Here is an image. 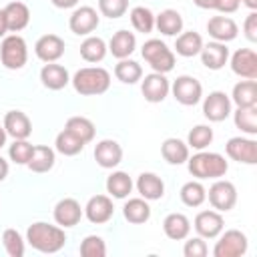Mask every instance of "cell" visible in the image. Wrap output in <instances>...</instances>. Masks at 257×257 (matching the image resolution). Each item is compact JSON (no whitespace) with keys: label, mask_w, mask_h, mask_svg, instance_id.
<instances>
[{"label":"cell","mask_w":257,"mask_h":257,"mask_svg":"<svg viewBox=\"0 0 257 257\" xmlns=\"http://www.w3.org/2000/svg\"><path fill=\"white\" fill-rule=\"evenodd\" d=\"M26 241L40 253H58L66 245V233L60 225H48L36 221L26 229Z\"/></svg>","instance_id":"1"},{"label":"cell","mask_w":257,"mask_h":257,"mask_svg":"<svg viewBox=\"0 0 257 257\" xmlns=\"http://www.w3.org/2000/svg\"><path fill=\"white\" fill-rule=\"evenodd\" d=\"M187 169H189V173L197 181H203V179H221V177L227 175L229 163L219 153L197 151L193 157L187 159Z\"/></svg>","instance_id":"2"},{"label":"cell","mask_w":257,"mask_h":257,"mask_svg":"<svg viewBox=\"0 0 257 257\" xmlns=\"http://www.w3.org/2000/svg\"><path fill=\"white\" fill-rule=\"evenodd\" d=\"M70 82L80 96H98L108 90L110 72L102 66H84L74 72Z\"/></svg>","instance_id":"3"},{"label":"cell","mask_w":257,"mask_h":257,"mask_svg":"<svg viewBox=\"0 0 257 257\" xmlns=\"http://www.w3.org/2000/svg\"><path fill=\"white\" fill-rule=\"evenodd\" d=\"M143 58L149 62V66L153 68V72H161L167 74L175 68V52L161 40V38H149L143 48H141Z\"/></svg>","instance_id":"4"},{"label":"cell","mask_w":257,"mask_h":257,"mask_svg":"<svg viewBox=\"0 0 257 257\" xmlns=\"http://www.w3.org/2000/svg\"><path fill=\"white\" fill-rule=\"evenodd\" d=\"M0 60L8 70H20L28 60V46L20 34H10L2 38Z\"/></svg>","instance_id":"5"},{"label":"cell","mask_w":257,"mask_h":257,"mask_svg":"<svg viewBox=\"0 0 257 257\" xmlns=\"http://www.w3.org/2000/svg\"><path fill=\"white\" fill-rule=\"evenodd\" d=\"M249 249V239L239 229H227L225 233H219V239L213 247L215 257H241Z\"/></svg>","instance_id":"6"},{"label":"cell","mask_w":257,"mask_h":257,"mask_svg":"<svg viewBox=\"0 0 257 257\" xmlns=\"http://www.w3.org/2000/svg\"><path fill=\"white\" fill-rule=\"evenodd\" d=\"M171 92L175 96V100L183 106H195L201 98H203V84L189 74H181L173 80L171 84Z\"/></svg>","instance_id":"7"},{"label":"cell","mask_w":257,"mask_h":257,"mask_svg":"<svg viewBox=\"0 0 257 257\" xmlns=\"http://www.w3.org/2000/svg\"><path fill=\"white\" fill-rule=\"evenodd\" d=\"M207 197H209V203H211V207H213L215 211L227 213V211H231V209L235 207V203H237V189H235V185H233L231 181H227V179H215V183L209 187Z\"/></svg>","instance_id":"8"},{"label":"cell","mask_w":257,"mask_h":257,"mask_svg":"<svg viewBox=\"0 0 257 257\" xmlns=\"http://www.w3.org/2000/svg\"><path fill=\"white\" fill-rule=\"evenodd\" d=\"M225 153L231 161H237L243 165H255L257 163V141L251 137H231L225 145Z\"/></svg>","instance_id":"9"},{"label":"cell","mask_w":257,"mask_h":257,"mask_svg":"<svg viewBox=\"0 0 257 257\" xmlns=\"http://www.w3.org/2000/svg\"><path fill=\"white\" fill-rule=\"evenodd\" d=\"M233 102L229 98V94H225L223 90H213L203 98V114L207 120L211 122H221L225 120L233 110H231Z\"/></svg>","instance_id":"10"},{"label":"cell","mask_w":257,"mask_h":257,"mask_svg":"<svg viewBox=\"0 0 257 257\" xmlns=\"http://www.w3.org/2000/svg\"><path fill=\"white\" fill-rule=\"evenodd\" d=\"M100 16L92 6H80L74 8V12L68 18V28L76 34V36H90V32H94L98 28Z\"/></svg>","instance_id":"11"},{"label":"cell","mask_w":257,"mask_h":257,"mask_svg":"<svg viewBox=\"0 0 257 257\" xmlns=\"http://www.w3.org/2000/svg\"><path fill=\"white\" fill-rule=\"evenodd\" d=\"M141 92L147 102H163L171 92V82L161 72H151L145 78H141Z\"/></svg>","instance_id":"12"},{"label":"cell","mask_w":257,"mask_h":257,"mask_svg":"<svg viewBox=\"0 0 257 257\" xmlns=\"http://www.w3.org/2000/svg\"><path fill=\"white\" fill-rule=\"evenodd\" d=\"M193 227L197 231L199 237L203 239H217L219 233L225 229V219L219 211L215 209H207V211H199L195 221H193Z\"/></svg>","instance_id":"13"},{"label":"cell","mask_w":257,"mask_h":257,"mask_svg":"<svg viewBox=\"0 0 257 257\" xmlns=\"http://www.w3.org/2000/svg\"><path fill=\"white\" fill-rule=\"evenodd\" d=\"M54 221L56 225H60L62 229H68V227H74L80 223L82 215H84V209L80 207V203L72 197H64L60 199L56 205H54Z\"/></svg>","instance_id":"14"},{"label":"cell","mask_w":257,"mask_h":257,"mask_svg":"<svg viewBox=\"0 0 257 257\" xmlns=\"http://www.w3.org/2000/svg\"><path fill=\"white\" fill-rule=\"evenodd\" d=\"M112 215H114V205L108 195H94L84 205V217L94 225L108 223Z\"/></svg>","instance_id":"15"},{"label":"cell","mask_w":257,"mask_h":257,"mask_svg":"<svg viewBox=\"0 0 257 257\" xmlns=\"http://www.w3.org/2000/svg\"><path fill=\"white\" fill-rule=\"evenodd\" d=\"M231 70L247 80H255L257 78V54L251 48H239L231 54L229 58Z\"/></svg>","instance_id":"16"},{"label":"cell","mask_w":257,"mask_h":257,"mask_svg":"<svg viewBox=\"0 0 257 257\" xmlns=\"http://www.w3.org/2000/svg\"><path fill=\"white\" fill-rule=\"evenodd\" d=\"M94 161L102 169H114L122 161V147L112 139H102L94 145Z\"/></svg>","instance_id":"17"},{"label":"cell","mask_w":257,"mask_h":257,"mask_svg":"<svg viewBox=\"0 0 257 257\" xmlns=\"http://www.w3.org/2000/svg\"><path fill=\"white\" fill-rule=\"evenodd\" d=\"M207 32H209V36H211L213 40L227 44V42H231V40L237 38L239 26H237V22H235L233 18H229V16H213V18H209V22H207Z\"/></svg>","instance_id":"18"},{"label":"cell","mask_w":257,"mask_h":257,"mask_svg":"<svg viewBox=\"0 0 257 257\" xmlns=\"http://www.w3.org/2000/svg\"><path fill=\"white\" fill-rule=\"evenodd\" d=\"M34 54L42 62H56L64 54V40L58 34H44L36 40Z\"/></svg>","instance_id":"19"},{"label":"cell","mask_w":257,"mask_h":257,"mask_svg":"<svg viewBox=\"0 0 257 257\" xmlns=\"http://www.w3.org/2000/svg\"><path fill=\"white\" fill-rule=\"evenodd\" d=\"M201 62L205 68L209 70H221L227 62H229V48L225 42H209V44H203L201 48Z\"/></svg>","instance_id":"20"},{"label":"cell","mask_w":257,"mask_h":257,"mask_svg":"<svg viewBox=\"0 0 257 257\" xmlns=\"http://www.w3.org/2000/svg\"><path fill=\"white\" fill-rule=\"evenodd\" d=\"M40 82L48 90H62L70 82V74L62 64L56 62H46L40 68Z\"/></svg>","instance_id":"21"},{"label":"cell","mask_w":257,"mask_h":257,"mask_svg":"<svg viewBox=\"0 0 257 257\" xmlns=\"http://www.w3.org/2000/svg\"><path fill=\"white\" fill-rule=\"evenodd\" d=\"M4 131L12 139H28L32 133V122L22 110H8L4 114Z\"/></svg>","instance_id":"22"},{"label":"cell","mask_w":257,"mask_h":257,"mask_svg":"<svg viewBox=\"0 0 257 257\" xmlns=\"http://www.w3.org/2000/svg\"><path fill=\"white\" fill-rule=\"evenodd\" d=\"M139 195L147 201H159L165 195V183L157 173H141L135 183Z\"/></svg>","instance_id":"23"},{"label":"cell","mask_w":257,"mask_h":257,"mask_svg":"<svg viewBox=\"0 0 257 257\" xmlns=\"http://www.w3.org/2000/svg\"><path fill=\"white\" fill-rule=\"evenodd\" d=\"M4 14H6V22H8V30L10 32H20L28 26L30 22V8L20 2V0H14V2H8L4 6Z\"/></svg>","instance_id":"24"},{"label":"cell","mask_w":257,"mask_h":257,"mask_svg":"<svg viewBox=\"0 0 257 257\" xmlns=\"http://www.w3.org/2000/svg\"><path fill=\"white\" fill-rule=\"evenodd\" d=\"M108 52L114 58H128L137 48V36L128 30H116L108 40Z\"/></svg>","instance_id":"25"},{"label":"cell","mask_w":257,"mask_h":257,"mask_svg":"<svg viewBox=\"0 0 257 257\" xmlns=\"http://www.w3.org/2000/svg\"><path fill=\"white\" fill-rule=\"evenodd\" d=\"M163 231L173 241H183L191 233V221L183 213H169L163 221Z\"/></svg>","instance_id":"26"},{"label":"cell","mask_w":257,"mask_h":257,"mask_svg":"<svg viewBox=\"0 0 257 257\" xmlns=\"http://www.w3.org/2000/svg\"><path fill=\"white\" fill-rule=\"evenodd\" d=\"M161 155L169 165H183L189 159V145L177 137H169L161 145Z\"/></svg>","instance_id":"27"},{"label":"cell","mask_w":257,"mask_h":257,"mask_svg":"<svg viewBox=\"0 0 257 257\" xmlns=\"http://www.w3.org/2000/svg\"><path fill=\"white\" fill-rule=\"evenodd\" d=\"M155 28L165 34V36H177L183 32V16L181 12L173 10V8H167V10H161L157 16H155Z\"/></svg>","instance_id":"28"},{"label":"cell","mask_w":257,"mask_h":257,"mask_svg":"<svg viewBox=\"0 0 257 257\" xmlns=\"http://www.w3.org/2000/svg\"><path fill=\"white\" fill-rule=\"evenodd\" d=\"M203 48V38L195 30H187L175 36V52L183 58H193L201 52Z\"/></svg>","instance_id":"29"},{"label":"cell","mask_w":257,"mask_h":257,"mask_svg":"<svg viewBox=\"0 0 257 257\" xmlns=\"http://www.w3.org/2000/svg\"><path fill=\"white\" fill-rule=\"evenodd\" d=\"M122 217L133 223V225H143L151 219V205L147 199L143 197H135V199H128L124 205H122Z\"/></svg>","instance_id":"30"},{"label":"cell","mask_w":257,"mask_h":257,"mask_svg":"<svg viewBox=\"0 0 257 257\" xmlns=\"http://www.w3.org/2000/svg\"><path fill=\"white\" fill-rule=\"evenodd\" d=\"M54 163H56V153H54V149H50V147H46V145H36L26 167H28L32 173L42 175V173H48V171L54 167Z\"/></svg>","instance_id":"31"},{"label":"cell","mask_w":257,"mask_h":257,"mask_svg":"<svg viewBox=\"0 0 257 257\" xmlns=\"http://www.w3.org/2000/svg\"><path fill=\"white\" fill-rule=\"evenodd\" d=\"M229 98L237 106H257V80H239Z\"/></svg>","instance_id":"32"},{"label":"cell","mask_w":257,"mask_h":257,"mask_svg":"<svg viewBox=\"0 0 257 257\" xmlns=\"http://www.w3.org/2000/svg\"><path fill=\"white\" fill-rule=\"evenodd\" d=\"M133 179L124 171H112L106 177V193L112 199H126L133 191Z\"/></svg>","instance_id":"33"},{"label":"cell","mask_w":257,"mask_h":257,"mask_svg":"<svg viewBox=\"0 0 257 257\" xmlns=\"http://www.w3.org/2000/svg\"><path fill=\"white\" fill-rule=\"evenodd\" d=\"M106 52H108V46L100 36H86L80 42V56L86 62H100L104 60Z\"/></svg>","instance_id":"34"},{"label":"cell","mask_w":257,"mask_h":257,"mask_svg":"<svg viewBox=\"0 0 257 257\" xmlns=\"http://www.w3.org/2000/svg\"><path fill=\"white\" fill-rule=\"evenodd\" d=\"M233 122L241 133L255 137L257 135V106H237V110L233 112Z\"/></svg>","instance_id":"35"},{"label":"cell","mask_w":257,"mask_h":257,"mask_svg":"<svg viewBox=\"0 0 257 257\" xmlns=\"http://www.w3.org/2000/svg\"><path fill=\"white\" fill-rule=\"evenodd\" d=\"M114 76L122 82V84H137L143 78V68L137 60L131 58H120L114 66Z\"/></svg>","instance_id":"36"},{"label":"cell","mask_w":257,"mask_h":257,"mask_svg":"<svg viewBox=\"0 0 257 257\" xmlns=\"http://www.w3.org/2000/svg\"><path fill=\"white\" fill-rule=\"evenodd\" d=\"M64 128H66L68 133H72L76 139H80L84 145L90 143V141L94 139V133H96L94 122H92L90 118H86V116H70V118L66 120Z\"/></svg>","instance_id":"37"},{"label":"cell","mask_w":257,"mask_h":257,"mask_svg":"<svg viewBox=\"0 0 257 257\" xmlns=\"http://www.w3.org/2000/svg\"><path fill=\"white\" fill-rule=\"evenodd\" d=\"M179 197H181L183 205H187V207H201L207 199V189L203 187L201 181H189L181 187Z\"/></svg>","instance_id":"38"},{"label":"cell","mask_w":257,"mask_h":257,"mask_svg":"<svg viewBox=\"0 0 257 257\" xmlns=\"http://www.w3.org/2000/svg\"><path fill=\"white\" fill-rule=\"evenodd\" d=\"M82 149H84V143L80 139H76L72 133H68L66 128L60 131L54 139V151L64 157H74V155L82 153Z\"/></svg>","instance_id":"39"},{"label":"cell","mask_w":257,"mask_h":257,"mask_svg":"<svg viewBox=\"0 0 257 257\" xmlns=\"http://www.w3.org/2000/svg\"><path fill=\"white\" fill-rule=\"evenodd\" d=\"M128 18H131V24H133V28L137 32L149 34V32L155 30V14L147 6H135V8H131Z\"/></svg>","instance_id":"40"},{"label":"cell","mask_w":257,"mask_h":257,"mask_svg":"<svg viewBox=\"0 0 257 257\" xmlns=\"http://www.w3.org/2000/svg\"><path fill=\"white\" fill-rule=\"evenodd\" d=\"M213 128L209 124H197L189 131L187 135V145L189 149H195V151H205L211 143H213Z\"/></svg>","instance_id":"41"},{"label":"cell","mask_w":257,"mask_h":257,"mask_svg":"<svg viewBox=\"0 0 257 257\" xmlns=\"http://www.w3.org/2000/svg\"><path fill=\"white\" fill-rule=\"evenodd\" d=\"M32 151H34V145H30L28 139H14V143L8 147V157L14 165H28Z\"/></svg>","instance_id":"42"},{"label":"cell","mask_w":257,"mask_h":257,"mask_svg":"<svg viewBox=\"0 0 257 257\" xmlns=\"http://www.w3.org/2000/svg\"><path fill=\"white\" fill-rule=\"evenodd\" d=\"M2 245H4V249H6V253L10 257H22L24 255V249H26L22 235L16 229H12V227L2 233Z\"/></svg>","instance_id":"43"},{"label":"cell","mask_w":257,"mask_h":257,"mask_svg":"<svg viewBox=\"0 0 257 257\" xmlns=\"http://www.w3.org/2000/svg\"><path fill=\"white\" fill-rule=\"evenodd\" d=\"M80 255L82 257H104L106 255V243L98 235H86L80 243Z\"/></svg>","instance_id":"44"},{"label":"cell","mask_w":257,"mask_h":257,"mask_svg":"<svg viewBox=\"0 0 257 257\" xmlns=\"http://www.w3.org/2000/svg\"><path fill=\"white\" fill-rule=\"evenodd\" d=\"M128 10V0H98V12L110 20L124 16Z\"/></svg>","instance_id":"45"},{"label":"cell","mask_w":257,"mask_h":257,"mask_svg":"<svg viewBox=\"0 0 257 257\" xmlns=\"http://www.w3.org/2000/svg\"><path fill=\"white\" fill-rule=\"evenodd\" d=\"M207 253H209V247H207L205 239L199 237V235L187 239L185 245H183V255L185 257H205Z\"/></svg>","instance_id":"46"},{"label":"cell","mask_w":257,"mask_h":257,"mask_svg":"<svg viewBox=\"0 0 257 257\" xmlns=\"http://www.w3.org/2000/svg\"><path fill=\"white\" fill-rule=\"evenodd\" d=\"M243 32L249 42H257V12L251 10L243 22Z\"/></svg>","instance_id":"47"},{"label":"cell","mask_w":257,"mask_h":257,"mask_svg":"<svg viewBox=\"0 0 257 257\" xmlns=\"http://www.w3.org/2000/svg\"><path fill=\"white\" fill-rule=\"evenodd\" d=\"M239 6H241L239 0H215L213 10H219L221 14H233L239 10Z\"/></svg>","instance_id":"48"},{"label":"cell","mask_w":257,"mask_h":257,"mask_svg":"<svg viewBox=\"0 0 257 257\" xmlns=\"http://www.w3.org/2000/svg\"><path fill=\"white\" fill-rule=\"evenodd\" d=\"M52 6L60 8V10H66V8H74L78 4V0H50Z\"/></svg>","instance_id":"49"},{"label":"cell","mask_w":257,"mask_h":257,"mask_svg":"<svg viewBox=\"0 0 257 257\" xmlns=\"http://www.w3.org/2000/svg\"><path fill=\"white\" fill-rule=\"evenodd\" d=\"M6 32H10V30H8V22H6L4 8H0V38H4V36H6Z\"/></svg>","instance_id":"50"},{"label":"cell","mask_w":257,"mask_h":257,"mask_svg":"<svg viewBox=\"0 0 257 257\" xmlns=\"http://www.w3.org/2000/svg\"><path fill=\"white\" fill-rule=\"evenodd\" d=\"M193 4H195L197 8H203V10H213L215 0H193Z\"/></svg>","instance_id":"51"},{"label":"cell","mask_w":257,"mask_h":257,"mask_svg":"<svg viewBox=\"0 0 257 257\" xmlns=\"http://www.w3.org/2000/svg\"><path fill=\"white\" fill-rule=\"evenodd\" d=\"M8 171H10V167H8V161L4 159V157H0V183L8 177Z\"/></svg>","instance_id":"52"},{"label":"cell","mask_w":257,"mask_h":257,"mask_svg":"<svg viewBox=\"0 0 257 257\" xmlns=\"http://www.w3.org/2000/svg\"><path fill=\"white\" fill-rule=\"evenodd\" d=\"M239 2H243L249 10H257V0H239Z\"/></svg>","instance_id":"53"},{"label":"cell","mask_w":257,"mask_h":257,"mask_svg":"<svg viewBox=\"0 0 257 257\" xmlns=\"http://www.w3.org/2000/svg\"><path fill=\"white\" fill-rule=\"evenodd\" d=\"M6 137H8V135H6V131H4V126H0V149H2L4 145H6Z\"/></svg>","instance_id":"54"}]
</instances>
